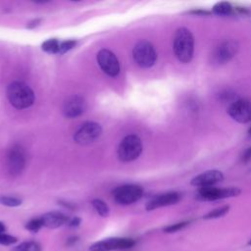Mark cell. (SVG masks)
Instances as JSON below:
<instances>
[{
  "label": "cell",
  "mask_w": 251,
  "mask_h": 251,
  "mask_svg": "<svg viewBox=\"0 0 251 251\" xmlns=\"http://www.w3.org/2000/svg\"><path fill=\"white\" fill-rule=\"evenodd\" d=\"M174 52L181 63L191 61L194 52V38L191 31L186 27H179L174 37Z\"/></svg>",
  "instance_id": "1"
},
{
  "label": "cell",
  "mask_w": 251,
  "mask_h": 251,
  "mask_svg": "<svg viewBox=\"0 0 251 251\" xmlns=\"http://www.w3.org/2000/svg\"><path fill=\"white\" fill-rule=\"evenodd\" d=\"M7 98L17 109H25L31 106L35 96L32 89L22 81H14L7 87Z\"/></svg>",
  "instance_id": "2"
},
{
  "label": "cell",
  "mask_w": 251,
  "mask_h": 251,
  "mask_svg": "<svg viewBox=\"0 0 251 251\" xmlns=\"http://www.w3.org/2000/svg\"><path fill=\"white\" fill-rule=\"evenodd\" d=\"M141 152V139L135 134H128L121 141L119 145L118 157L123 162H130L138 158Z\"/></svg>",
  "instance_id": "3"
},
{
  "label": "cell",
  "mask_w": 251,
  "mask_h": 251,
  "mask_svg": "<svg viewBox=\"0 0 251 251\" xmlns=\"http://www.w3.org/2000/svg\"><path fill=\"white\" fill-rule=\"evenodd\" d=\"M132 57L139 67L150 68L156 62L157 53L154 46L149 41L141 40L133 47Z\"/></svg>",
  "instance_id": "4"
},
{
  "label": "cell",
  "mask_w": 251,
  "mask_h": 251,
  "mask_svg": "<svg viewBox=\"0 0 251 251\" xmlns=\"http://www.w3.org/2000/svg\"><path fill=\"white\" fill-rule=\"evenodd\" d=\"M143 194L141 186L136 184H125L113 191L114 200L121 205H129L138 201Z\"/></svg>",
  "instance_id": "5"
},
{
  "label": "cell",
  "mask_w": 251,
  "mask_h": 251,
  "mask_svg": "<svg viewBox=\"0 0 251 251\" xmlns=\"http://www.w3.org/2000/svg\"><path fill=\"white\" fill-rule=\"evenodd\" d=\"M102 133V127L95 122H86L80 126L74 135V140L79 145H88L94 142Z\"/></svg>",
  "instance_id": "6"
},
{
  "label": "cell",
  "mask_w": 251,
  "mask_h": 251,
  "mask_svg": "<svg viewBox=\"0 0 251 251\" xmlns=\"http://www.w3.org/2000/svg\"><path fill=\"white\" fill-rule=\"evenodd\" d=\"M238 43L235 40L229 39L220 43L212 54V60L218 65H222L230 61L238 51Z\"/></svg>",
  "instance_id": "7"
},
{
  "label": "cell",
  "mask_w": 251,
  "mask_h": 251,
  "mask_svg": "<svg viewBox=\"0 0 251 251\" xmlns=\"http://www.w3.org/2000/svg\"><path fill=\"white\" fill-rule=\"evenodd\" d=\"M134 240L130 238L112 237L93 243L89 247V251H112L128 249L131 248L134 245Z\"/></svg>",
  "instance_id": "8"
},
{
  "label": "cell",
  "mask_w": 251,
  "mask_h": 251,
  "mask_svg": "<svg viewBox=\"0 0 251 251\" xmlns=\"http://www.w3.org/2000/svg\"><path fill=\"white\" fill-rule=\"evenodd\" d=\"M228 115L240 124L251 122V101L248 99H237L228 106Z\"/></svg>",
  "instance_id": "9"
},
{
  "label": "cell",
  "mask_w": 251,
  "mask_h": 251,
  "mask_svg": "<svg viewBox=\"0 0 251 251\" xmlns=\"http://www.w3.org/2000/svg\"><path fill=\"white\" fill-rule=\"evenodd\" d=\"M25 166V154L21 145H14L7 156V168L11 176L20 175Z\"/></svg>",
  "instance_id": "10"
},
{
  "label": "cell",
  "mask_w": 251,
  "mask_h": 251,
  "mask_svg": "<svg viewBox=\"0 0 251 251\" xmlns=\"http://www.w3.org/2000/svg\"><path fill=\"white\" fill-rule=\"evenodd\" d=\"M240 193V189L237 187L217 188L213 186L201 187L198 192V198L205 201H214L228 197L237 196Z\"/></svg>",
  "instance_id": "11"
},
{
  "label": "cell",
  "mask_w": 251,
  "mask_h": 251,
  "mask_svg": "<svg viewBox=\"0 0 251 251\" xmlns=\"http://www.w3.org/2000/svg\"><path fill=\"white\" fill-rule=\"evenodd\" d=\"M97 62L101 70L110 76H116L120 73L119 61L116 55L108 49H101L97 53Z\"/></svg>",
  "instance_id": "12"
},
{
  "label": "cell",
  "mask_w": 251,
  "mask_h": 251,
  "mask_svg": "<svg viewBox=\"0 0 251 251\" xmlns=\"http://www.w3.org/2000/svg\"><path fill=\"white\" fill-rule=\"evenodd\" d=\"M86 109V101L80 95H73L69 97L63 106V113L67 118L73 119L80 116Z\"/></svg>",
  "instance_id": "13"
},
{
  "label": "cell",
  "mask_w": 251,
  "mask_h": 251,
  "mask_svg": "<svg viewBox=\"0 0 251 251\" xmlns=\"http://www.w3.org/2000/svg\"><path fill=\"white\" fill-rule=\"evenodd\" d=\"M224 175L218 170H210L196 176L191 179V184L199 187H209L222 181Z\"/></svg>",
  "instance_id": "14"
},
{
  "label": "cell",
  "mask_w": 251,
  "mask_h": 251,
  "mask_svg": "<svg viewBox=\"0 0 251 251\" xmlns=\"http://www.w3.org/2000/svg\"><path fill=\"white\" fill-rule=\"evenodd\" d=\"M180 199V195L177 192H167L164 194H160L152 198L146 205V210L152 211L157 208L174 205L177 203Z\"/></svg>",
  "instance_id": "15"
},
{
  "label": "cell",
  "mask_w": 251,
  "mask_h": 251,
  "mask_svg": "<svg viewBox=\"0 0 251 251\" xmlns=\"http://www.w3.org/2000/svg\"><path fill=\"white\" fill-rule=\"evenodd\" d=\"M40 219L42 221L43 226H46L48 228H57L63 226L68 220V218L64 214L55 211L44 214L40 217Z\"/></svg>",
  "instance_id": "16"
},
{
  "label": "cell",
  "mask_w": 251,
  "mask_h": 251,
  "mask_svg": "<svg viewBox=\"0 0 251 251\" xmlns=\"http://www.w3.org/2000/svg\"><path fill=\"white\" fill-rule=\"evenodd\" d=\"M59 45H60V42L57 39L52 38L44 41L41 45V49L47 53L56 54V53H59Z\"/></svg>",
  "instance_id": "17"
},
{
  "label": "cell",
  "mask_w": 251,
  "mask_h": 251,
  "mask_svg": "<svg viewBox=\"0 0 251 251\" xmlns=\"http://www.w3.org/2000/svg\"><path fill=\"white\" fill-rule=\"evenodd\" d=\"M92 206L96 210V212L101 217H107L109 215V207L108 205L101 199H93L91 202Z\"/></svg>",
  "instance_id": "18"
},
{
  "label": "cell",
  "mask_w": 251,
  "mask_h": 251,
  "mask_svg": "<svg viewBox=\"0 0 251 251\" xmlns=\"http://www.w3.org/2000/svg\"><path fill=\"white\" fill-rule=\"evenodd\" d=\"M12 251H40V246L34 241H25L16 246Z\"/></svg>",
  "instance_id": "19"
},
{
  "label": "cell",
  "mask_w": 251,
  "mask_h": 251,
  "mask_svg": "<svg viewBox=\"0 0 251 251\" xmlns=\"http://www.w3.org/2000/svg\"><path fill=\"white\" fill-rule=\"evenodd\" d=\"M231 5L228 2H219L213 7V12L217 15H227L231 12Z\"/></svg>",
  "instance_id": "20"
},
{
  "label": "cell",
  "mask_w": 251,
  "mask_h": 251,
  "mask_svg": "<svg viewBox=\"0 0 251 251\" xmlns=\"http://www.w3.org/2000/svg\"><path fill=\"white\" fill-rule=\"evenodd\" d=\"M229 210V206H223V207H220V208H217L211 212H209L208 214H206L204 216V219H216V218H220V217H223L225 216Z\"/></svg>",
  "instance_id": "21"
},
{
  "label": "cell",
  "mask_w": 251,
  "mask_h": 251,
  "mask_svg": "<svg viewBox=\"0 0 251 251\" xmlns=\"http://www.w3.org/2000/svg\"><path fill=\"white\" fill-rule=\"evenodd\" d=\"M0 203L8 207H17L22 204V200L16 197H11V196H1Z\"/></svg>",
  "instance_id": "22"
},
{
  "label": "cell",
  "mask_w": 251,
  "mask_h": 251,
  "mask_svg": "<svg viewBox=\"0 0 251 251\" xmlns=\"http://www.w3.org/2000/svg\"><path fill=\"white\" fill-rule=\"evenodd\" d=\"M43 226L42 225V221L40 218H36V219H32L30 220L26 225H25V228L32 231V232H36L38 231L41 227Z\"/></svg>",
  "instance_id": "23"
},
{
  "label": "cell",
  "mask_w": 251,
  "mask_h": 251,
  "mask_svg": "<svg viewBox=\"0 0 251 251\" xmlns=\"http://www.w3.org/2000/svg\"><path fill=\"white\" fill-rule=\"evenodd\" d=\"M18 241L17 237L7 234L5 232H0V244L1 245H13Z\"/></svg>",
  "instance_id": "24"
},
{
  "label": "cell",
  "mask_w": 251,
  "mask_h": 251,
  "mask_svg": "<svg viewBox=\"0 0 251 251\" xmlns=\"http://www.w3.org/2000/svg\"><path fill=\"white\" fill-rule=\"evenodd\" d=\"M75 43H76V42H75V40H66V41L60 42V45H59V54L66 53L67 51L71 50L73 47H75Z\"/></svg>",
  "instance_id": "25"
},
{
  "label": "cell",
  "mask_w": 251,
  "mask_h": 251,
  "mask_svg": "<svg viewBox=\"0 0 251 251\" xmlns=\"http://www.w3.org/2000/svg\"><path fill=\"white\" fill-rule=\"evenodd\" d=\"M188 225V222H180V223H177V224H174V225H171L167 227L164 228V231L165 232H168V233H171V232H176L181 228H183L184 226H186Z\"/></svg>",
  "instance_id": "26"
},
{
  "label": "cell",
  "mask_w": 251,
  "mask_h": 251,
  "mask_svg": "<svg viewBox=\"0 0 251 251\" xmlns=\"http://www.w3.org/2000/svg\"><path fill=\"white\" fill-rule=\"evenodd\" d=\"M241 160H242L243 162H248V161L251 160V147L247 148V149L244 151V153L242 154Z\"/></svg>",
  "instance_id": "27"
},
{
  "label": "cell",
  "mask_w": 251,
  "mask_h": 251,
  "mask_svg": "<svg viewBox=\"0 0 251 251\" xmlns=\"http://www.w3.org/2000/svg\"><path fill=\"white\" fill-rule=\"evenodd\" d=\"M39 23H40V20H39V19L33 20V21H31V22H29V23L27 24V27H28V28H32V27L38 25Z\"/></svg>",
  "instance_id": "28"
},
{
  "label": "cell",
  "mask_w": 251,
  "mask_h": 251,
  "mask_svg": "<svg viewBox=\"0 0 251 251\" xmlns=\"http://www.w3.org/2000/svg\"><path fill=\"white\" fill-rule=\"evenodd\" d=\"M79 223H80V220L78 218H75L70 222L69 225H70V226H77L79 225Z\"/></svg>",
  "instance_id": "29"
},
{
  "label": "cell",
  "mask_w": 251,
  "mask_h": 251,
  "mask_svg": "<svg viewBox=\"0 0 251 251\" xmlns=\"http://www.w3.org/2000/svg\"><path fill=\"white\" fill-rule=\"evenodd\" d=\"M5 229H6L5 225H4L3 223H1V222H0V232H4V231H5Z\"/></svg>",
  "instance_id": "30"
},
{
  "label": "cell",
  "mask_w": 251,
  "mask_h": 251,
  "mask_svg": "<svg viewBox=\"0 0 251 251\" xmlns=\"http://www.w3.org/2000/svg\"><path fill=\"white\" fill-rule=\"evenodd\" d=\"M248 136L249 137H251V127L249 128V130H248Z\"/></svg>",
  "instance_id": "31"
},
{
  "label": "cell",
  "mask_w": 251,
  "mask_h": 251,
  "mask_svg": "<svg viewBox=\"0 0 251 251\" xmlns=\"http://www.w3.org/2000/svg\"><path fill=\"white\" fill-rule=\"evenodd\" d=\"M249 245H251V240H250V241H249Z\"/></svg>",
  "instance_id": "32"
}]
</instances>
